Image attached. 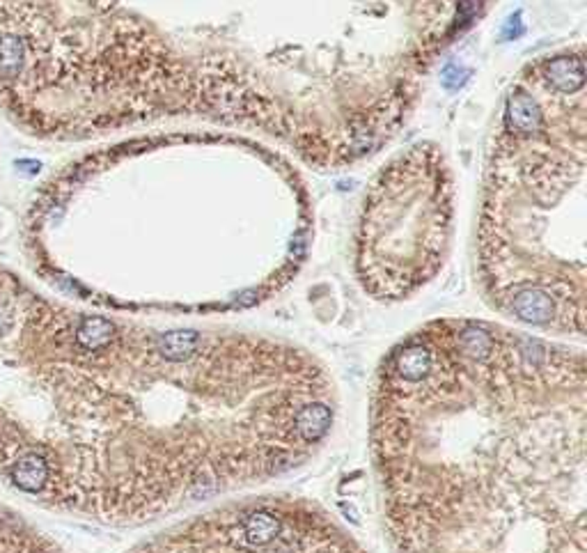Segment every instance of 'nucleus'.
Instances as JSON below:
<instances>
[{
    "mask_svg": "<svg viewBox=\"0 0 587 553\" xmlns=\"http://www.w3.org/2000/svg\"><path fill=\"white\" fill-rule=\"evenodd\" d=\"M369 457L393 553H587L583 354L429 326L381 365Z\"/></svg>",
    "mask_w": 587,
    "mask_h": 553,
    "instance_id": "obj_1",
    "label": "nucleus"
},
{
    "mask_svg": "<svg viewBox=\"0 0 587 553\" xmlns=\"http://www.w3.org/2000/svg\"><path fill=\"white\" fill-rule=\"evenodd\" d=\"M131 553H372L310 498L260 491L161 526Z\"/></svg>",
    "mask_w": 587,
    "mask_h": 553,
    "instance_id": "obj_2",
    "label": "nucleus"
},
{
    "mask_svg": "<svg viewBox=\"0 0 587 553\" xmlns=\"http://www.w3.org/2000/svg\"><path fill=\"white\" fill-rule=\"evenodd\" d=\"M0 553H65L18 512L0 505Z\"/></svg>",
    "mask_w": 587,
    "mask_h": 553,
    "instance_id": "obj_3",
    "label": "nucleus"
},
{
    "mask_svg": "<svg viewBox=\"0 0 587 553\" xmlns=\"http://www.w3.org/2000/svg\"><path fill=\"white\" fill-rule=\"evenodd\" d=\"M544 76L549 85L558 92L581 90L585 83V65L578 56H562L544 65Z\"/></svg>",
    "mask_w": 587,
    "mask_h": 553,
    "instance_id": "obj_4",
    "label": "nucleus"
},
{
    "mask_svg": "<svg viewBox=\"0 0 587 553\" xmlns=\"http://www.w3.org/2000/svg\"><path fill=\"white\" fill-rule=\"evenodd\" d=\"M507 125L519 133H532L541 125V110L528 92H514L507 101Z\"/></svg>",
    "mask_w": 587,
    "mask_h": 553,
    "instance_id": "obj_5",
    "label": "nucleus"
}]
</instances>
